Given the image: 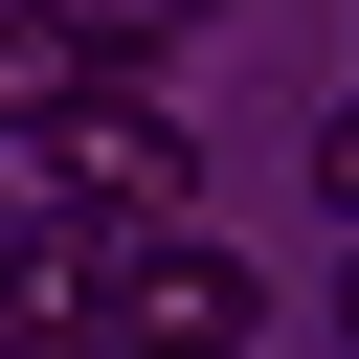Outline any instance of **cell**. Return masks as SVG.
Segmentation results:
<instances>
[{"mask_svg":"<svg viewBox=\"0 0 359 359\" xmlns=\"http://www.w3.org/2000/svg\"><path fill=\"white\" fill-rule=\"evenodd\" d=\"M314 202H337V247H359V90H337V135H314Z\"/></svg>","mask_w":359,"mask_h":359,"instance_id":"277c9868","label":"cell"},{"mask_svg":"<svg viewBox=\"0 0 359 359\" xmlns=\"http://www.w3.org/2000/svg\"><path fill=\"white\" fill-rule=\"evenodd\" d=\"M90 314H112V359H247V337H269V269H247L224 224H135Z\"/></svg>","mask_w":359,"mask_h":359,"instance_id":"6da1fadb","label":"cell"},{"mask_svg":"<svg viewBox=\"0 0 359 359\" xmlns=\"http://www.w3.org/2000/svg\"><path fill=\"white\" fill-rule=\"evenodd\" d=\"M90 67H112V45H90L67 0H0V135H45V112L90 90Z\"/></svg>","mask_w":359,"mask_h":359,"instance_id":"7a4b0ae2","label":"cell"},{"mask_svg":"<svg viewBox=\"0 0 359 359\" xmlns=\"http://www.w3.org/2000/svg\"><path fill=\"white\" fill-rule=\"evenodd\" d=\"M337 314H359V247H337Z\"/></svg>","mask_w":359,"mask_h":359,"instance_id":"8992f818","label":"cell"},{"mask_svg":"<svg viewBox=\"0 0 359 359\" xmlns=\"http://www.w3.org/2000/svg\"><path fill=\"white\" fill-rule=\"evenodd\" d=\"M67 22H90V45H135V22H157V0H67Z\"/></svg>","mask_w":359,"mask_h":359,"instance_id":"5b68a950","label":"cell"},{"mask_svg":"<svg viewBox=\"0 0 359 359\" xmlns=\"http://www.w3.org/2000/svg\"><path fill=\"white\" fill-rule=\"evenodd\" d=\"M0 359H112V314H67V292H22V314H0Z\"/></svg>","mask_w":359,"mask_h":359,"instance_id":"3957f363","label":"cell"}]
</instances>
